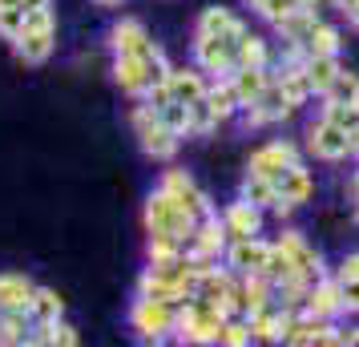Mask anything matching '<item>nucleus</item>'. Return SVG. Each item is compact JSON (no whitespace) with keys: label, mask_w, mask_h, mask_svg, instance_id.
Returning a JSON list of instances; mask_svg holds the SVG:
<instances>
[{"label":"nucleus","mask_w":359,"mask_h":347,"mask_svg":"<svg viewBox=\"0 0 359 347\" xmlns=\"http://www.w3.org/2000/svg\"><path fill=\"white\" fill-rule=\"evenodd\" d=\"M194 61L206 73H222V77H230L234 73V45L230 41H222V36H198L194 41Z\"/></svg>","instance_id":"obj_7"},{"label":"nucleus","mask_w":359,"mask_h":347,"mask_svg":"<svg viewBox=\"0 0 359 347\" xmlns=\"http://www.w3.org/2000/svg\"><path fill=\"white\" fill-rule=\"evenodd\" d=\"M351 154H359V130L351 133Z\"/></svg>","instance_id":"obj_42"},{"label":"nucleus","mask_w":359,"mask_h":347,"mask_svg":"<svg viewBox=\"0 0 359 347\" xmlns=\"http://www.w3.org/2000/svg\"><path fill=\"white\" fill-rule=\"evenodd\" d=\"M271 250H275V247L259 243L255 234H250V238H234V247H230V266H234V271H243V275H250V271H266Z\"/></svg>","instance_id":"obj_12"},{"label":"nucleus","mask_w":359,"mask_h":347,"mask_svg":"<svg viewBox=\"0 0 359 347\" xmlns=\"http://www.w3.org/2000/svg\"><path fill=\"white\" fill-rule=\"evenodd\" d=\"M109 41H114L117 57H146V53L154 49V41L146 36V29H142L137 20H121L114 33H109Z\"/></svg>","instance_id":"obj_14"},{"label":"nucleus","mask_w":359,"mask_h":347,"mask_svg":"<svg viewBox=\"0 0 359 347\" xmlns=\"http://www.w3.org/2000/svg\"><path fill=\"white\" fill-rule=\"evenodd\" d=\"M130 323L142 331L146 339H162L165 331L174 327V315H170V303H158V299H146V295H142L137 303H133Z\"/></svg>","instance_id":"obj_5"},{"label":"nucleus","mask_w":359,"mask_h":347,"mask_svg":"<svg viewBox=\"0 0 359 347\" xmlns=\"http://www.w3.org/2000/svg\"><path fill=\"white\" fill-rule=\"evenodd\" d=\"M170 93L182 105H194V101L206 97V81L198 77L194 69H170Z\"/></svg>","instance_id":"obj_20"},{"label":"nucleus","mask_w":359,"mask_h":347,"mask_svg":"<svg viewBox=\"0 0 359 347\" xmlns=\"http://www.w3.org/2000/svg\"><path fill=\"white\" fill-rule=\"evenodd\" d=\"M198 226V215L194 210H186L182 202H174L165 190H158V194H149L146 202V231L149 234H170V238H190Z\"/></svg>","instance_id":"obj_1"},{"label":"nucleus","mask_w":359,"mask_h":347,"mask_svg":"<svg viewBox=\"0 0 359 347\" xmlns=\"http://www.w3.org/2000/svg\"><path fill=\"white\" fill-rule=\"evenodd\" d=\"M299 4H315V0H299Z\"/></svg>","instance_id":"obj_46"},{"label":"nucleus","mask_w":359,"mask_h":347,"mask_svg":"<svg viewBox=\"0 0 359 347\" xmlns=\"http://www.w3.org/2000/svg\"><path fill=\"white\" fill-rule=\"evenodd\" d=\"M243 65H266V45H262L259 36H243L238 41V49H234V69Z\"/></svg>","instance_id":"obj_29"},{"label":"nucleus","mask_w":359,"mask_h":347,"mask_svg":"<svg viewBox=\"0 0 359 347\" xmlns=\"http://www.w3.org/2000/svg\"><path fill=\"white\" fill-rule=\"evenodd\" d=\"M230 85H234V93H238V101L246 105H255L259 101V93L271 85V77H266V65H243L230 73Z\"/></svg>","instance_id":"obj_16"},{"label":"nucleus","mask_w":359,"mask_h":347,"mask_svg":"<svg viewBox=\"0 0 359 347\" xmlns=\"http://www.w3.org/2000/svg\"><path fill=\"white\" fill-rule=\"evenodd\" d=\"M347 343H359V327H355V331H347Z\"/></svg>","instance_id":"obj_43"},{"label":"nucleus","mask_w":359,"mask_h":347,"mask_svg":"<svg viewBox=\"0 0 359 347\" xmlns=\"http://www.w3.org/2000/svg\"><path fill=\"white\" fill-rule=\"evenodd\" d=\"M303 53H307V57H315V53H339V33H335L331 25H323V20H319V25L311 29Z\"/></svg>","instance_id":"obj_28"},{"label":"nucleus","mask_w":359,"mask_h":347,"mask_svg":"<svg viewBox=\"0 0 359 347\" xmlns=\"http://www.w3.org/2000/svg\"><path fill=\"white\" fill-rule=\"evenodd\" d=\"M307 307L315 315H323V319H331L335 311H343V295H339V283H311V299H307Z\"/></svg>","instance_id":"obj_23"},{"label":"nucleus","mask_w":359,"mask_h":347,"mask_svg":"<svg viewBox=\"0 0 359 347\" xmlns=\"http://www.w3.org/2000/svg\"><path fill=\"white\" fill-rule=\"evenodd\" d=\"M53 41H57L53 13H49V8H36V13H29V20H25V33H20L13 45H17V57L25 61V65H41V61H49Z\"/></svg>","instance_id":"obj_2"},{"label":"nucleus","mask_w":359,"mask_h":347,"mask_svg":"<svg viewBox=\"0 0 359 347\" xmlns=\"http://www.w3.org/2000/svg\"><path fill=\"white\" fill-rule=\"evenodd\" d=\"M41 331H45V335H36V343H61V347L77 343V331L69 327V323H61V319H57V323H49V327H41Z\"/></svg>","instance_id":"obj_34"},{"label":"nucleus","mask_w":359,"mask_h":347,"mask_svg":"<svg viewBox=\"0 0 359 347\" xmlns=\"http://www.w3.org/2000/svg\"><path fill=\"white\" fill-rule=\"evenodd\" d=\"M246 4H250V8H255V13H262V17L266 20H287L294 13V8H299V0H246Z\"/></svg>","instance_id":"obj_31"},{"label":"nucleus","mask_w":359,"mask_h":347,"mask_svg":"<svg viewBox=\"0 0 359 347\" xmlns=\"http://www.w3.org/2000/svg\"><path fill=\"white\" fill-rule=\"evenodd\" d=\"M25 20H29V13H25V8H0V36L17 41V36L25 33Z\"/></svg>","instance_id":"obj_33"},{"label":"nucleus","mask_w":359,"mask_h":347,"mask_svg":"<svg viewBox=\"0 0 359 347\" xmlns=\"http://www.w3.org/2000/svg\"><path fill=\"white\" fill-rule=\"evenodd\" d=\"M0 343H29V311L0 315Z\"/></svg>","instance_id":"obj_25"},{"label":"nucleus","mask_w":359,"mask_h":347,"mask_svg":"<svg viewBox=\"0 0 359 347\" xmlns=\"http://www.w3.org/2000/svg\"><path fill=\"white\" fill-rule=\"evenodd\" d=\"M355 198H359V174H355Z\"/></svg>","instance_id":"obj_45"},{"label":"nucleus","mask_w":359,"mask_h":347,"mask_svg":"<svg viewBox=\"0 0 359 347\" xmlns=\"http://www.w3.org/2000/svg\"><path fill=\"white\" fill-rule=\"evenodd\" d=\"M311 149H315V158H327V162H339V158H347L351 154V133L339 130L335 121H315L311 125Z\"/></svg>","instance_id":"obj_6"},{"label":"nucleus","mask_w":359,"mask_h":347,"mask_svg":"<svg viewBox=\"0 0 359 347\" xmlns=\"http://www.w3.org/2000/svg\"><path fill=\"white\" fill-rule=\"evenodd\" d=\"M323 117H327V121H335L339 130L355 133L359 130V101H327Z\"/></svg>","instance_id":"obj_27"},{"label":"nucleus","mask_w":359,"mask_h":347,"mask_svg":"<svg viewBox=\"0 0 359 347\" xmlns=\"http://www.w3.org/2000/svg\"><path fill=\"white\" fill-rule=\"evenodd\" d=\"M114 77L126 93H146L149 89V73H146V57H117Z\"/></svg>","instance_id":"obj_18"},{"label":"nucleus","mask_w":359,"mask_h":347,"mask_svg":"<svg viewBox=\"0 0 359 347\" xmlns=\"http://www.w3.org/2000/svg\"><path fill=\"white\" fill-rule=\"evenodd\" d=\"M355 275H359V254H347L339 266V279H355Z\"/></svg>","instance_id":"obj_38"},{"label":"nucleus","mask_w":359,"mask_h":347,"mask_svg":"<svg viewBox=\"0 0 359 347\" xmlns=\"http://www.w3.org/2000/svg\"><path fill=\"white\" fill-rule=\"evenodd\" d=\"M206 101H210V109H214V117H218V121H226L234 109H243V101H238V93H234L230 77L218 85V89H206Z\"/></svg>","instance_id":"obj_24"},{"label":"nucleus","mask_w":359,"mask_h":347,"mask_svg":"<svg viewBox=\"0 0 359 347\" xmlns=\"http://www.w3.org/2000/svg\"><path fill=\"white\" fill-rule=\"evenodd\" d=\"M294 162H299V154H294V146H287V142H271V146H262L259 154L250 158V170L275 182L278 174H283V170H291Z\"/></svg>","instance_id":"obj_10"},{"label":"nucleus","mask_w":359,"mask_h":347,"mask_svg":"<svg viewBox=\"0 0 359 347\" xmlns=\"http://www.w3.org/2000/svg\"><path fill=\"white\" fill-rule=\"evenodd\" d=\"M275 210L278 215H287V210H294L299 202H307V194H311V174L303 170V165L294 162L291 170H283L275 178Z\"/></svg>","instance_id":"obj_8"},{"label":"nucleus","mask_w":359,"mask_h":347,"mask_svg":"<svg viewBox=\"0 0 359 347\" xmlns=\"http://www.w3.org/2000/svg\"><path fill=\"white\" fill-rule=\"evenodd\" d=\"M162 190H165L174 202H182L186 210H194L198 218H210V198H206V194L194 186V178H190V174L170 170V174H165V182H162Z\"/></svg>","instance_id":"obj_9"},{"label":"nucleus","mask_w":359,"mask_h":347,"mask_svg":"<svg viewBox=\"0 0 359 347\" xmlns=\"http://www.w3.org/2000/svg\"><path fill=\"white\" fill-rule=\"evenodd\" d=\"M319 25V17H315V4H299L287 20H278V33L287 36L291 45H307V36H311V29Z\"/></svg>","instance_id":"obj_19"},{"label":"nucleus","mask_w":359,"mask_h":347,"mask_svg":"<svg viewBox=\"0 0 359 347\" xmlns=\"http://www.w3.org/2000/svg\"><path fill=\"white\" fill-rule=\"evenodd\" d=\"M291 109H294V101L287 97L283 81H271V85L259 93V101H255V105H246L243 125H246V130H259V125H266V121H283Z\"/></svg>","instance_id":"obj_4"},{"label":"nucleus","mask_w":359,"mask_h":347,"mask_svg":"<svg viewBox=\"0 0 359 347\" xmlns=\"http://www.w3.org/2000/svg\"><path fill=\"white\" fill-rule=\"evenodd\" d=\"M61 311H65L61 295H57V291H45V287H36L33 303H29V319H33L36 327H49V323H57V319H61Z\"/></svg>","instance_id":"obj_21"},{"label":"nucleus","mask_w":359,"mask_h":347,"mask_svg":"<svg viewBox=\"0 0 359 347\" xmlns=\"http://www.w3.org/2000/svg\"><path fill=\"white\" fill-rule=\"evenodd\" d=\"M243 198L255 202V206H275V198H278V194H275V182L250 170V174H246V182H243Z\"/></svg>","instance_id":"obj_26"},{"label":"nucleus","mask_w":359,"mask_h":347,"mask_svg":"<svg viewBox=\"0 0 359 347\" xmlns=\"http://www.w3.org/2000/svg\"><path fill=\"white\" fill-rule=\"evenodd\" d=\"M97 4H121V0H97Z\"/></svg>","instance_id":"obj_44"},{"label":"nucleus","mask_w":359,"mask_h":347,"mask_svg":"<svg viewBox=\"0 0 359 347\" xmlns=\"http://www.w3.org/2000/svg\"><path fill=\"white\" fill-rule=\"evenodd\" d=\"M158 114H162V121L165 125H170V130L178 133H190V105H182V101H170V105H162V109H158Z\"/></svg>","instance_id":"obj_32"},{"label":"nucleus","mask_w":359,"mask_h":347,"mask_svg":"<svg viewBox=\"0 0 359 347\" xmlns=\"http://www.w3.org/2000/svg\"><path fill=\"white\" fill-rule=\"evenodd\" d=\"M278 250H283V254L291 259L294 271H299V275H303L307 283H319V275H323V266H319V254H315V250H311L307 243L299 238V234H283Z\"/></svg>","instance_id":"obj_13"},{"label":"nucleus","mask_w":359,"mask_h":347,"mask_svg":"<svg viewBox=\"0 0 359 347\" xmlns=\"http://www.w3.org/2000/svg\"><path fill=\"white\" fill-rule=\"evenodd\" d=\"M198 36H222V41H230L238 49L246 29H243V20L234 17V13H226V8H206L202 20H198Z\"/></svg>","instance_id":"obj_11"},{"label":"nucleus","mask_w":359,"mask_h":347,"mask_svg":"<svg viewBox=\"0 0 359 347\" xmlns=\"http://www.w3.org/2000/svg\"><path fill=\"white\" fill-rule=\"evenodd\" d=\"M255 339V331H250V323H222V335H218V343H230V347H243Z\"/></svg>","instance_id":"obj_36"},{"label":"nucleus","mask_w":359,"mask_h":347,"mask_svg":"<svg viewBox=\"0 0 359 347\" xmlns=\"http://www.w3.org/2000/svg\"><path fill=\"white\" fill-rule=\"evenodd\" d=\"M303 69L311 77V89L327 93V85L335 81V73H339V61H335V53H315V57H303Z\"/></svg>","instance_id":"obj_22"},{"label":"nucleus","mask_w":359,"mask_h":347,"mask_svg":"<svg viewBox=\"0 0 359 347\" xmlns=\"http://www.w3.org/2000/svg\"><path fill=\"white\" fill-rule=\"evenodd\" d=\"M222 226H226L230 238H250V234H259L262 226V206H255V202H234L226 210V218H222Z\"/></svg>","instance_id":"obj_15"},{"label":"nucleus","mask_w":359,"mask_h":347,"mask_svg":"<svg viewBox=\"0 0 359 347\" xmlns=\"http://www.w3.org/2000/svg\"><path fill=\"white\" fill-rule=\"evenodd\" d=\"M33 291L36 287L25 275H0V311H29Z\"/></svg>","instance_id":"obj_17"},{"label":"nucleus","mask_w":359,"mask_h":347,"mask_svg":"<svg viewBox=\"0 0 359 347\" xmlns=\"http://www.w3.org/2000/svg\"><path fill=\"white\" fill-rule=\"evenodd\" d=\"M339 295H343V311H359V275L339 279Z\"/></svg>","instance_id":"obj_37"},{"label":"nucleus","mask_w":359,"mask_h":347,"mask_svg":"<svg viewBox=\"0 0 359 347\" xmlns=\"http://www.w3.org/2000/svg\"><path fill=\"white\" fill-rule=\"evenodd\" d=\"M347 20H351V25L359 29V8H351V13H347Z\"/></svg>","instance_id":"obj_41"},{"label":"nucleus","mask_w":359,"mask_h":347,"mask_svg":"<svg viewBox=\"0 0 359 347\" xmlns=\"http://www.w3.org/2000/svg\"><path fill=\"white\" fill-rule=\"evenodd\" d=\"M327 101H359V77L355 73H335V81L327 85V93H323Z\"/></svg>","instance_id":"obj_30"},{"label":"nucleus","mask_w":359,"mask_h":347,"mask_svg":"<svg viewBox=\"0 0 359 347\" xmlns=\"http://www.w3.org/2000/svg\"><path fill=\"white\" fill-rule=\"evenodd\" d=\"M0 8H25V0H0Z\"/></svg>","instance_id":"obj_40"},{"label":"nucleus","mask_w":359,"mask_h":347,"mask_svg":"<svg viewBox=\"0 0 359 347\" xmlns=\"http://www.w3.org/2000/svg\"><path fill=\"white\" fill-rule=\"evenodd\" d=\"M133 130H137V142H142V149H146L149 158L165 162V158H174V154H178V133L165 125L162 114H158L154 105L133 109Z\"/></svg>","instance_id":"obj_3"},{"label":"nucleus","mask_w":359,"mask_h":347,"mask_svg":"<svg viewBox=\"0 0 359 347\" xmlns=\"http://www.w3.org/2000/svg\"><path fill=\"white\" fill-rule=\"evenodd\" d=\"M210 125H218V117H214L210 101H206V97L194 101V105H190V133H206Z\"/></svg>","instance_id":"obj_35"},{"label":"nucleus","mask_w":359,"mask_h":347,"mask_svg":"<svg viewBox=\"0 0 359 347\" xmlns=\"http://www.w3.org/2000/svg\"><path fill=\"white\" fill-rule=\"evenodd\" d=\"M53 0H25V13H36V8H49Z\"/></svg>","instance_id":"obj_39"}]
</instances>
